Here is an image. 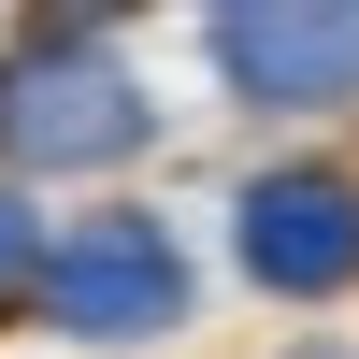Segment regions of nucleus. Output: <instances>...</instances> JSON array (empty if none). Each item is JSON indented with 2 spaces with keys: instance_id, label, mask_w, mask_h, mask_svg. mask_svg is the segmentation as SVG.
Returning <instances> with one entry per match:
<instances>
[{
  "instance_id": "nucleus-6",
  "label": "nucleus",
  "mask_w": 359,
  "mask_h": 359,
  "mask_svg": "<svg viewBox=\"0 0 359 359\" xmlns=\"http://www.w3.org/2000/svg\"><path fill=\"white\" fill-rule=\"evenodd\" d=\"M302 359H345V345H302Z\"/></svg>"
},
{
  "instance_id": "nucleus-4",
  "label": "nucleus",
  "mask_w": 359,
  "mask_h": 359,
  "mask_svg": "<svg viewBox=\"0 0 359 359\" xmlns=\"http://www.w3.org/2000/svg\"><path fill=\"white\" fill-rule=\"evenodd\" d=\"M245 273L287 302H331L359 273V187L345 172H259L245 187Z\"/></svg>"
},
{
  "instance_id": "nucleus-2",
  "label": "nucleus",
  "mask_w": 359,
  "mask_h": 359,
  "mask_svg": "<svg viewBox=\"0 0 359 359\" xmlns=\"http://www.w3.org/2000/svg\"><path fill=\"white\" fill-rule=\"evenodd\" d=\"M43 302H57V331H86V345H144L187 302V259H172L158 216H86L72 245H43Z\"/></svg>"
},
{
  "instance_id": "nucleus-5",
  "label": "nucleus",
  "mask_w": 359,
  "mask_h": 359,
  "mask_svg": "<svg viewBox=\"0 0 359 359\" xmlns=\"http://www.w3.org/2000/svg\"><path fill=\"white\" fill-rule=\"evenodd\" d=\"M15 273H29V216L0 201V287H15Z\"/></svg>"
},
{
  "instance_id": "nucleus-3",
  "label": "nucleus",
  "mask_w": 359,
  "mask_h": 359,
  "mask_svg": "<svg viewBox=\"0 0 359 359\" xmlns=\"http://www.w3.org/2000/svg\"><path fill=\"white\" fill-rule=\"evenodd\" d=\"M201 43H216V72L245 86V101H273V115L359 101V0H230Z\"/></svg>"
},
{
  "instance_id": "nucleus-1",
  "label": "nucleus",
  "mask_w": 359,
  "mask_h": 359,
  "mask_svg": "<svg viewBox=\"0 0 359 359\" xmlns=\"http://www.w3.org/2000/svg\"><path fill=\"white\" fill-rule=\"evenodd\" d=\"M0 144H15V158H43V172H101V158H130V144H144V86H130V57H115L86 15L29 29V43L0 57Z\"/></svg>"
}]
</instances>
